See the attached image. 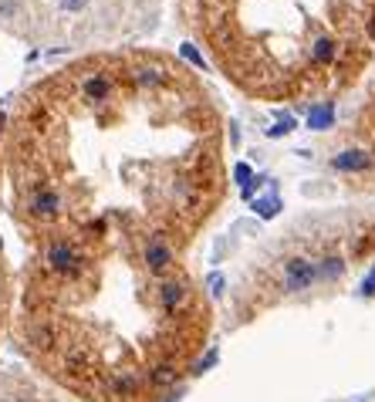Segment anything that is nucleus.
I'll use <instances>...</instances> for the list:
<instances>
[{"instance_id":"17","label":"nucleus","mask_w":375,"mask_h":402,"mask_svg":"<svg viewBox=\"0 0 375 402\" xmlns=\"http://www.w3.org/2000/svg\"><path fill=\"white\" fill-rule=\"evenodd\" d=\"M359 294H362V298H375V264L369 267V274L362 277V284H359Z\"/></svg>"},{"instance_id":"7","label":"nucleus","mask_w":375,"mask_h":402,"mask_svg":"<svg viewBox=\"0 0 375 402\" xmlns=\"http://www.w3.org/2000/svg\"><path fill=\"white\" fill-rule=\"evenodd\" d=\"M183 301H186V284H183L180 277H173V281H163V284H159V308H163L166 314L176 311Z\"/></svg>"},{"instance_id":"14","label":"nucleus","mask_w":375,"mask_h":402,"mask_svg":"<svg viewBox=\"0 0 375 402\" xmlns=\"http://www.w3.org/2000/svg\"><path fill=\"white\" fill-rule=\"evenodd\" d=\"M217 362H220V349L213 345V349H210L207 355H203V359H200V362L193 365V376H207V372H210V368H213Z\"/></svg>"},{"instance_id":"5","label":"nucleus","mask_w":375,"mask_h":402,"mask_svg":"<svg viewBox=\"0 0 375 402\" xmlns=\"http://www.w3.org/2000/svg\"><path fill=\"white\" fill-rule=\"evenodd\" d=\"M129 78L135 81V88H163L169 81V71L163 65H149V61H143V65H135L129 71Z\"/></svg>"},{"instance_id":"9","label":"nucleus","mask_w":375,"mask_h":402,"mask_svg":"<svg viewBox=\"0 0 375 402\" xmlns=\"http://www.w3.org/2000/svg\"><path fill=\"white\" fill-rule=\"evenodd\" d=\"M250 210L257 213L260 220H274L281 210H284V200L277 193H267V196H257V200H250Z\"/></svg>"},{"instance_id":"18","label":"nucleus","mask_w":375,"mask_h":402,"mask_svg":"<svg viewBox=\"0 0 375 402\" xmlns=\"http://www.w3.org/2000/svg\"><path fill=\"white\" fill-rule=\"evenodd\" d=\"M0 17H7V21L21 17V4L17 0H0Z\"/></svg>"},{"instance_id":"15","label":"nucleus","mask_w":375,"mask_h":402,"mask_svg":"<svg viewBox=\"0 0 375 402\" xmlns=\"http://www.w3.org/2000/svg\"><path fill=\"white\" fill-rule=\"evenodd\" d=\"M294 125H298L294 115H281V118H277V125L267 129V135H271V139H281V135H287V132H294Z\"/></svg>"},{"instance_id":"13","label":"nucleus","mask_w":375,"mask_h":402,"mask_svg":"<svg viewBox=\"0 0 375 402\" xmlns=\"http://www.w3.org/2000/svg\"><path fill=\"white\" fill-rule=\"evenodd\" d=\"M345 274V264L338 257H322L318 260V281H338Z\"/></svg>"},{"instance_id":"10","label":"nucleus","mask_w":375,"mask_h":402,"mask_svg":"<svg viewBox=\"0 0 375 402\" xmlns=\"http://www.w3.org/2000/svg\"><path fill=\"white\" fill-rule=\"evenodd\" d=\"M149 378H153V386H159V389H173V386H180V372H176V365H155L153 372H149Z\"/></svg>"},{"instance_id":"12","label":"nucleus","mask_w":375,"mask_h":402,"mask_svg":"<svg viewBox=\"0 0 375 402\" xmlns=\"http://www.w3.org/2000/svg\"><path fill=\"white\" fill-rule=\"evenodd\" d=\"M112 389H115V396H135V392L143 389V378L135 376V372H122V376H115Z\"/></svg>"},{"instance_id":"2","label":"nucleus","mask_w":375,"mask_h":402,"mask_svg":"<svg viewBox=\"0 0 375 402\" xmlns=\"http://www.w3.org/2000/svg\"><path fill=\"white\" fill-rule=\"evenodd\" d=\"M281 281H284V291H291V294L308 291V287L318 284V264H314V260H308V257H291L284 264Z\"/></svg>"},{"instance_id":"11","label":"nucleus","mask_w":375,"mask_h":402,"mask_svg":"<svg viewBox=\"0 0 375 402\" xmlns=\"http://www.w3.org/2000/svg\"><path fill=\"white\" fill-rule=\"evenodd\" d=\"M335 51H338V44L332 38H318L311 44V61H314V65H328V61L335 58Z\"/></svg>"},{"instance_id":"16","label":"nucleus","mask_w":375,"mask_h":402,"mask_svg":"<svg viewBox=\"0 0 375 402\" xmlns=\"http://www.w3.org/2000/svg\"><path fill=\"white\" fill-rule=\"evenodd\" d=\"M207 291H210V298H223V291H227V277H223L220 271H213L207 277Z\"/></svg>"},{"instance_id":"8","label":"nucleus","mask_w":375,"mask_h":402,"mask_svg":"<svg viewBox=\"0 0 375 402\" xmlns=\"http://www.w3.org/2000/svg\"><path fill=\"white\" fill-rule=\"evenodd\" d=\"M335 125V105L324 102V105H311L308 108V129L314 132H324Z\"/></svg>"},{"instance_id":"1","label":"nucleus","mask_w":375,"mask_h":402,"mask_svg":"<svg viewBox=\"0 0 375 402\" xmlns=\"http://www.w3.org/2000/svg\"><path fill=\"white\" fill-rule=\"evenodd\" d=\"M81 264H85V254L78 250L71 240L65 237H58V240H48L44 247V267L58 277H71V274L81 271Z\"/></svg>"},{"instance_id":"20","label":"nucleus","mask_w":375,"mask_h":402,"mask_svg":"<svg viewBox=\"0 0 375 402\" xmlns=\"http://www.w3.org/2000/svg\"><path fill=\"white\" fill-rule=\"evenodd\" d=\"M233 176H237V182H240V186H247V182L254 180V172H250V166H247V163H237Z\"/></svg>"},{"instance_id":"23","label":"nucleus","mask_w":375,"mask_h":402,"mask_svg":"<svg viewBox=\"0 0 375 402\" xmlns=\"http://www.w3.org/2000/svg\"><path fill=\"white\" fill-rule=\"evenodd\" d=\"M4 402H31V399H27V396H7Z\"/></svg>"},{"instance_id":"4","label":"nucleus","mask_w":375,"mask_h":402,"mask_svg":"<svg viewBox=\"0 0 375 402\" xmlns=\"http://www.w3.org/2000/svg\"><path fill=\"white\" fill-rule=\"evenodd\" d=\"M143 264L145 271L155 274V277H163V274L173 267V247L163 240V237H149L143 247Z\"/></svg>"},{"instance_id":"6","label":"nucleus","mask_w":375,"mask_h":402,"mask_svg":"<svg viewBox=\"0 0 375 402\" xmlns=\"http://www.w3.org/2000/svg\"><path fill=\"white\" fill-rule=\"evenodd\" d=\"M332 166L338 172H365V169L372 166V156L365 153V149H341L335 159H332Z\"/></svg>"},{"instance_id":"22","label":"nucleus","mask_w":375,"mask_h":402,"mask_svg":"<svg viewBox=\"0 0 375 402\" xmlns=\"http://www.w3.org/2000/svg\"><path fill=\"white\" fill-rule=\"evenodd\" d=\"M61 7H65V11H81L85 0H61Z\"/></svg>"},{"instance_id":"3","label":"nucleus","mask_w":375,"mask_h":402,"mask_svg":"<svg viewBox=\"0 0 375 402\" xmlns=\"http://www.w3.org/2000/svg\"><path fill=\"white\" fill-rule=\"evenodd\" d=\"M61 210H65V200H61V193L54 186H41L27 200V213L34 220H54V217H61Z\"/></svg>"},{"instance_id":"19","label":"nucleus","mask_w":375,"mask_h":402,"mask_svg":"<svg viewBox=\"0 0 375 402\" xmlns=\"http://www.w3.org/2000/svg\"><path fill=\"white\" fill-rule=\"evenodd\" d=\"M183 58H186V61H193V65L200 68V71H203V68H207V61H203V54L196 51L193 44H183Z\"/></svg>"},{"instance_id":"21","label":"nucleus","mask_w":375,"mask_h":402,"mask_svg":"<svg viewBox=\"0 0 375 402\" xmlns=\"http://www.w3.org/2000/svg\"><path fill=\"white\" fill-rule=\"evenodd\" d=\"M183 396H186V386H173V389L166 392V399H163V402H183Z\"/></svg>"}]
</instances>
